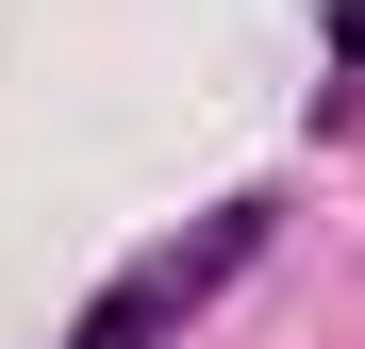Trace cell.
Instances as JSON below:
<instances>
[{"label":"cell","instance_id":"1","mask_svg":"<svg viewBox=\"0 0 365 349\" xmlns=\"http://www.w3.org/2000/svg\"><path fill=\"white\" fill-rule=\"evenodd\" d=\"M232 250H250V216H216L200 250H166V266H133V283H116V300L83 316V349H133V316H166V300H200V283H216Z\"/></svg>","mask_w":365,"mask_h":349}]
</instances>
